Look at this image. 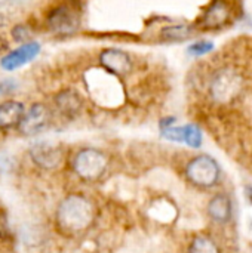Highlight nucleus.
Listing matches in <instances>:
<instances>
[{"label": "nucleus", "mask_w": 252, "mask_h": 253, "mask_svg": "<svg viewBox=\"0 0 252 253\" xmlns=\"http://www.w3.org/2000/svg\"><path fill=\"white\" fill-rule=\"evenodd\" d=\"M189 253H220L218 248L215 246V243L208 239V237H196L192 245Z\"/></svg>", "instance_id": "f3484780"}, {"label": "nucleus", "mask_w": 252, "mask_h": 253, "mask_svg": "<svg viewBox=\"0 0 252 253\" xmlns=\"http://www.w3.org/2000/svg\"><path fill=\"white\" fill-rule=\"evenodd\" d=\"M247 193H248V197H250V200L252 202V187H247Z\"/></svg>", "instance_id": "aec40b11"}, {"label": "nucleus", "mask_w": 252, "mask_h": 253, "mask_svg": "<svg viewBox=\"0 0 252 253\" xmlns=\"http://www.w3.org/2000/svg\"><path fill=\"white\" fill-rule=\"evenodd\" d=\"M98 62L102 70L119 79L128 76L134 68V61L131 55L126 50L117 47H107L101 50L98 55Z\"/></svg>", "instance_id": "0eeeda50"}, {"label": "nucleus", "mask_w": 252, "mask_h": 253, "mask_svg": "<svg viewBox=\"0 0 252 253\" xmlns=\"http://www.w3.org/2000/svg\"><path fill=\"white\" fill-rule=\"evenodd\" d=\"M160 40L165 43H178L190 39L193 36V27L189 24H174L166 25L159 33Z\"/></svg>", "instance_id": "2eb2a0df"}, {"label": "nucleus", "mask_w": 252, "mask_h": 253, "mask_svg": "<svg viewBox=\"0 0 252 253\" xmlns=\"http://www.w3.org/2000/svg\"><path fill=\"white\" fill-rule=\"evenodd\" d=\"M232 16L230 4L226 0H214L203 12L199 25L203 30H218L224 27Z\"/></svg>", "instance_id": "9b49d317"}, {"label": "nucleus", "mask_w": 252, "mask_h": 253, "mask_svg": "<svg viewBox=\"0 0 252 253\" xmlns=\"http://www.w3.org/2000/svg\"><path fill=\"white\" fill-rule=\"evenodd\" d=\"M212 49H214V43L212 42H209V40H199V42L192 43L187 47V52L192 56H203V55L209 53Z\"/></svg>", "instance_id": "a211bd4d"}, {"label": "nucleus", "mask_w": 252, "mask_h": 253, "mask_svg": "<svg viewBox=\"0 0 252 253\" xmlns=\"http://www.w3.org/2000/svg\"><path fill=\"white\" fill-rule=\"evenodd\" d=\"M12 37L18 42V43H27L31 42L33 37V30L30 25L27 24H18L12 28Z\"/></svg>", "instance_id": "6ab92c4d"}, {"label": "nucleus", "mask_w": 252, "mask_h": 253, "mask_svg": "<svg viewBox=\"0 0 252 253\" xmlns=\"http://www.w3.org/2000/svg\"><path fill=\"white\" fill-rule=\"evenodd\" d=\"M186 175L196 185L211 187L220 178V168L212 157L199 156L187 165Z\"/></svg>", "instance_id": "423d86ee"}, {"label": "nucleus", "mask_w": 252, "mask_h": 253, "mask_svg": "<svg viewBox=\"0 0 252 253\" xmlns=\"http://www.w3.org/2000/svg\"><path fill=\"white\" fill-rule=\"evenodd\" d=\"M94 205L80 194L67 196L58 206V227L68 234H79L89 228L94 221Z\"/></svg>", "instance_id": "f257e3e1"}, {"label": "nucleus", "mask_w": 252, "mask_h": 253, "mask_svg": "<svg viewBox=\"0 0 252 253\" xmlns=\"http://www.w3.org/2000/svg\"><path fill=\"white\" fill-rule=\"evenodd\" d=\"M48 30L58 37L73 36L82 25V12L71 1H62L53 6L46 15Z\"/></svg>", "instance_id": "7ed1b4c3"}, {"label": "nucleus", "mask_w": 252, "mask_h": 253, "mask_svg": "<svg viewBox=\"0 0 252 253\" xmlns=\"http://www.w3.org/2000/svg\"><path fill=\"white\" fill-rule=\"evenodd\" d=\"M30 156L39 168L46 170L58 168L62 162L61 147L48 141H39L33 144L30 148Z\"/></svg>", "instance_id": "9d476101"}, {"label": "nucleus", "mask_w": 252, "mask_h": 253, "mask_svg": "<svg viewBox=\"0 0 252 253\" xmlns=\"http://www.w3.org/2000/svg\"><path fill=\"white\" fill-rule=\"evenodd\" d=\"M183 142L192 148H199L202 145V132L196 125L183 126Z\"/></svg>", "instance_id": "dca6fc26"}, {"label": "nucleus", "mask_w": 252, "mask_h": 253, "mask_svg": "<svg viewBox=\"0 0 252 253\" xmlns=\"http://www.w3.org/2000/svg\"><path fill=\"white\" fill-rule=\"evenodd\" d=\"M209 216L217 222H227L232 218V202L227 196L218 194L208 205Z\"/></svg>", "instance_id": "4468645a"}, {"label": "nucleus", "mask_w": 252, "mask_h": 253, "mask_svg": "<svg viewBox=\"0 0 252 253\" xmlns=\"http://www.w3.org/2000/svg\"><path fill=\"white\" fill-rule=\"evenodd\" d=\"M55 105L61 114L67 117H74L80 113L83 107L82 96L74 89H62L55 95Z\"/></svg>", "instance_id": "ddd939ff"}, {"label": "nucleus", "mask_w": 252, "mask_h": 253, "mask_svg": "<svg viewBox=\"0 0 252 253\" xmlns=\"http://www.w3.org/2000/svg\"><path fill=\"white\" fill-rule=\"evenodd\" d=\"M85 84L91 98L104 107L117 105L123 101L125 92L120 79L107 73L101 67L91 68L85 74Z\"/></svg>", "instance_id": "f03ea898"}, {"label": "nucleus", "mask_w": 252, "mask_h": 253, "mask_svg": "<svg viewBox=\"0 0 252 253\" xmlns=\"http://www.w3.org/2000/svg\"><path fill=\"white\" fill-rule=\"evenodd\" d=\"M107 165L108 159L102 151L97 148H83L73 160V170L83 181H97L105 173Z\"/></svg>", "instance_id": "20e7f679"}, {"label": "nucleus", "mask_w": 252, "mask_h": 253, "mask_svg": "<svg viewBox=\"0 0 252 253\" xmlns=\"http://www.w3.org/2000/svg\"><path fill=\"white\" fill-rule=\"evenodd\" d=\"M40 43L31 40L27 43H21L18 47H15L13 50H10L9 53H6L1 61H0V67L6 71H15L27 64H30L39 53H40Z\"/></svg>", "instance_id": "1a4fd4ad"}, {"label": "nucleus", "mask_w": 252, "mask_h": 253, "mask_svg": "<svg viewBox=\"0 0 252 253\" xmlns=\"http://www.w3.org/2000/svg\"><path fill=\"white\" fill-rule=\"evenodd\" d=\"M242 87L244 79L241 73L233 68H223L212 77L209 93L217 102L227 104L242 92Z\"/></svg>", "instance_id": "39448f33"}, {"label": "nucleus", "mask_w": 252, "mask_h": 253, "mask_svg": "<svg viewBox=\"0 0 252 253\" xmlns=\"http://www.w3.org/2000/svg\"><path fill=\"white\" fill-rule=\"evenodd\" d=\"M50 123V110L45 104H33L25 110L24 117L18 126L19 132L25 136H33L43 132Z\"/></svg>", "instance_id": "6e6552de"}, {"label": "nucleus", "mask_w": 252, "mask_h": 253, "mask_svg": "<svg viewBox=\"0 0 252 253\" xmlns=\"http://www.w3.org/2000/svg\"><path fill=\"white\" fill-rule=\"evenodd\" d=\"M25 113V107L19 101H4L0 102V129L9 130L19 126Z\"/></svg>", "instance_id": "f8f14e48"}]
</instances>
